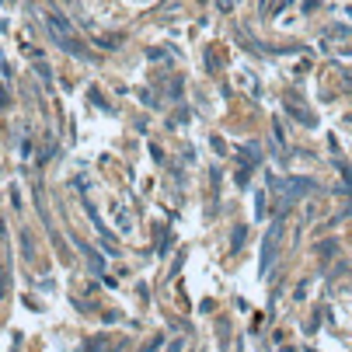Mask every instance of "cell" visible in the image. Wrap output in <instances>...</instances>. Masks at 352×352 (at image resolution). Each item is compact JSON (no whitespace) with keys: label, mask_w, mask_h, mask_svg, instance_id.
<instances>
[{"label":"cell","mask_w":352,"mask_h":352,"mask_svg":"<svg viewBox=\"0 0 352 352\" xmlns=\"http://www.w3.org/2000/svg\"><path fill=\"white\" fill-rule=\"evenodd\" d=\"M45 25H49V28H53V32H56V38H60L63 45H70V38H74V32H70V25H67V21H63V18L56 14V11H49V14H45Z\"/></svg>","instance_id":"1"}]
</instances>
